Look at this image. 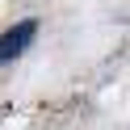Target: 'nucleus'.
<instances>
[{
  "label": "nucleus",
  "mask_w": 130,
  "mask_h": 130,
  "mask_svg": "<svg viewBox=\"0 0 130 130\" xmlns=\"http://www.w3.org/2000/svg\"><path fill=\"white\" fill-rule=\"evenodd\" d=\"M34 34H38V21L34 17H25V21H17L13 29H4V34H0V67L13 63V59H21L25 46L34 42Z\"/></svg>",
  "instance_id": "obj_1"
}]
</instances>
